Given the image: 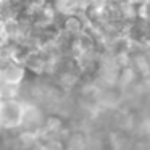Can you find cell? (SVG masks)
Segmentation results:
<instances>
[{
    "mask_svg": "<svg viewBox=\"0 0 150 150\" xmlns=\"http://www.w3.org/2000/svg\"><path fill=\"white\" fill-rule=\"evenodd\" d=\"M24 115V102L21 98L0 100V124L5 132H16L21 129Z\"/></svg>",
    "mask_w": 150,
    "mask_h": 150,
    "instance_id": "obj_1",
    "label": "cell"
},
{
    "mask_svg": "<svg viewBox=\"0 0 150 150\" xmlns=\"http://www.w3.org/2000/svg\"><path fill=\"white\" fill-rule=\"evenodd\" d=\"M50 5L58 15V18H68L82 13V2L81 0H50Z\"/></svg>",
    "mask_w": 150,
    "mask_h": 150,
    "instance_id": "obj_2",
    "label": "cell"
},
{
    "mask_svg": "<svg viewBox=\"0 0 150 150\" xmlns=\"http://www.w3.org/2000/svg\"><path fill=\"white\" fill-rule=\"evenodd\" d=\"M5 136H7V134H5L4 127H2V124H0V144H2V142L5 140Z\"/></svg>",
    "mask_w": 150,
    "mask_h": 150,
    "instance_id": "obj_3",
    "label": "cell"
}]
</instances>
